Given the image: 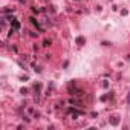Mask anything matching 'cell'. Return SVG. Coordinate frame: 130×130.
<instances>
[{"label":"cell","instance_id":"5","mask_svg":"<svg viewBox=\"0 0 130 130\" xmlns=\"http://www.w3.org/2000/svg\"><path fill=\"white\" fill-rule=\"evenodd\" d=\"M127 103L130 104V92H129V95H127Z\"/></svg>","mask_w":130,"mask_h":130},{"label":"cell","instance_id":"4","mask_svg":"<svg viewBox=\"0 0 130 130\" xmlns=\"http://www.w3.org/2000/svg\"><path fill=\"white\" fill-rule=\"evenodd\" d=\"M11 23H12V28H14V29H19V28H20V23H19V21H17V20H14V19H11Z\"/></svg>","mask_w":130,"mask_h":130},{"label":"cell","instance_id":"3","mask_svg":"<svg viewBox=\"0 0 130 130\" xmlns=\"http://www.w3.org/2000/svg\"><path fill=\"white\" fill-rule=\"evenodd\" d=\"M75 41H77L78 46H83V45L86 43V38H84V37H77V40H75Z\"/></svg>","mask_w":130,"mask_h":130},{"label":"cell","instance_id":"2","mask_svg":"<svg viewBox=\"0 0 130 130\" xmlns=\"http://www.w3.org/2000/svg\"><path fill=\"white\" fill-rule=\"evenodd\" d=\"M110 124L112 125H118V124H120V116H116V115H115V116H112L110 118Z\"/></svg>","mask_w":130,"mask_h":130},{"label":"cell","instance_id":"1","mask_svg":"<svg viewBox=\"0 0 130 130\" xmlns=\"http://www.w3.org/2000/svg\"><path fill=\"white\" fill-rule=\"evenodd\" d=\"M69 92H70V95H81V90L80 89H77V87H69Z\"/></svg>","mask_w":130,"mask_h":130}]
</instances>
